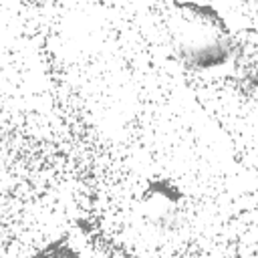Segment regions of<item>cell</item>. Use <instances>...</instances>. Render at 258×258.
<instances>
[{
    "label": "cell",
    "mask_w": 258,
    "mask_h": 258,
    "mask_svg": "<svg viewBox=\"0 0 258 258\" xmlns=\"http://www.w3.org/2000/svg\"><path fill=\"white\" fill-rule=\"evenodd\" d=\"M210 14L212 16H208V20L204 24V32L200 36H191L179 44V58L183 60L185 67H189L194 71L220 69L230 62L232 52H234L230 38L226 34L218 32V28L214 24L218 20V16L214 14V10Z\"/></svg>",
    "instance_id": "obj_1"
},
{
    "label": "cell",
    "mask_w": 258,
    "mask_h": 258,
    "mask_svg": "<svg viewBox=\"0 0 258 258\" xmlns=\"http://www.w3.org/2000/svg\"><path fill=\"white\" fill-rule=\"evenodd\" d=\"M143 202H145L147 216L155 226H159V228L161 226L163 228L177 226L183 196L175 183H171L169 179L151 181L143 196Z\"/></svg>",
    "instance_id": "obj_2"
},
{
    "label": "cell",
    "mask_w": 258,
    "mask_h": 258,
    "mask_svg": "<svg viewBox=\"0 0 258 258\" xmlns=\"http://www.w3.org/2000/svg\"><path fill=\"white\" fill-rule=\"evenodd\" d=\"M36 258H79V254L73 250L71 244L60 240V242H52L46 248H42Z\"/></svg>",
    "instance_id": "obj_3"
}]
</instances>
